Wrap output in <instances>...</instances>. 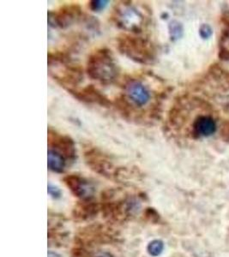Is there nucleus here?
<instances>
[{
	"mask_svg": "<svg viewBox=\"0 0 229 257\" xmlns=\"http://www.w3.org/2000/svg\"><path fill=\"white\" fill-rule=\"evenodd\" d=\"M77 257H113V255L106 251H99L96 252H84L83 254L82 253H79L77 254Z\"/></svg>",
	"mask_w": 229,
	"mask_h": 257,
	"instance_id": "2eb2a0df",
	"label": "nucleus"
},
{
	"mask_svg": "<svg viewBox=\"0 0 229 257\" xmlns=\"http://www.w3.org/2000/svg\"><path fill=\"white\" fill-rule=\"evenodd\" d=\"M213 35V30L211 26L209 24H203L200 26L199 35L201 38L203 40H208Z\"/></svg>",
	"mask_w": 229,
	"mask_h": 257,
	"instance_id": "4468645a",
	"label": "nucleus"
},
{
	"mask_svg": "<svg viewBox=\"0 0 229 257\" xmlns=\"http://www.w3.org/2000/svg\"><path fill=\"white\" fill-rule=\"evenodd\" d=\"M64 181L71 192L78 198L87 201L94 196V186L85 178L72 174L65 177Z\"/></svg>",
	"mask_w": 229,
	"mask_h": 257,
	"instance_id": "423d86ee",
	"label": "nucleus"
},
{
	"mask_svg": "<svg viewBox=\"0 0 229 257\" xmlns=\"http://www.w3.org/2000/svg\"><path fill=\"white\" fill-rule=\"evenodd\" d=\"M119 49L129 59L140 64H151L156 59L152 43L146 39L122 35L118 40Z\"/></svg>",
	"mask_w": 229,
	"mask_h": 257,
	"instance_id": "f03ea898",
	"label": "nucleus"
},
{
	"mask_svg": "<svg viewBox=\"0 0 229 257\" xmlns=\"http://www.w3.org/2000/svg\"><path fill=\"white\" fill-rule=\"evenodd\" d=\"M164 249V243L161 240H154L149 243L147 247L148 253L151 256H158Z\"/></svg>",
	"mask_w": 229,
	"mask_h": 257,
	"instance_id": "f8f14e48",
	"label": "nucleus"
},
{
	"mask_svg": "<svg viewBox=\"0 0 229 257\" xmlns=\"http://www.w3.org/2000/svg\"><path fill=\"white\" fill-rule=\"evenodd\" d=\"M128 99L137 106L142 107L150 100V92L147 87L139 81H132L126 87Z\"/></svg>",
	"mask_w": 229,
	"mask_h": 257,
	"instance_id": "0eeeda50",
	"label": "nucleus"
},
{
	"mask_svg": "<svg viewBox=\"0 0 229 257\" xmlns=\"http://www.w3.org/2000/svg\"><path fill=\"white\" fill-rule=\"evenodd\" d=\"M71 92V94H75V96L81 100L83 101H88V102H96L101 105H106L108 104V101L106 98H104L101 94L97 92L93 87H89L84 88L83 90L81 92H76L74 90H69Z\"/></svg>",
	"mask_w": 229,
	"mask_h": 257,
	"instance_id": "1a4fd4ad",
	"label": "nucleus"
},
{
	"mask_svg": "<svg viewBox=\"0 0 229 257\" xmlns=\"http://www.w3.org/2000/svg\"><path fill=\"white\" fill-rule=\"evenodd\" d=\"M80 16L81 9L78 6H65L59 12H48V24L53 28L65 29L75 23Z\"/></svg>",
	"mask_w": 229,
	"mask_h": 257,
	"instance_id": "20e7f679",
	"label": "nucleus"
},
{
	"mask_svg": "<svg viewBox=\"0 0 229 257\" xmlns=\"http://www.w3.org/2000/svg\"><path fill=\"white\" fill-rule=\"evenodd\" d=\"M107 0H93L89 3V7L93 12H100L106 8L108 5Z\"/></svg>",
	"mask_w": 229,
	"mask_h": 257,
	"instance_id": "ddd939ff",
	"label": "nucleus"
},
{
	"mask_svg": "<svg viewBox=\"0 0 229 257\" xmlns=\"http://www.w3.org/2000/svg\"><path fill=\"white\" fill-rule=\"evenodd\" d=\"M48 257H60L59 254H57L55 252L49 251L48 252Z\"/></svg>",
	"mask_w": 229,
	"mask_h": 257,
	"instance_id": "a211bd4d",
	"label": "nucleus"
},
{
	"mask_svg": "<svg viewBox=\"0 0 229 257\" xmlns=\"http://www.w3.org/2000/svg\"><path fill=\"white\" fill-rule=\"evenodd\" d=\"M47 165L48 168L54 173H64L66 167L65 157L56 150L49 149L47 152Z\"/></svg>",
	"mask_w": 229,
	"mask_h": 257,
	"instance_id": "9d476101",
	"label": "nucleus"
},
{
	"mask_svg": "<svg viewBox=\"0 0 229 257\" xmlns=\"http://www.w3.org/2000/svg\"><path fill=\"white\" fill-rule=\"evenodd\" d=\"M48 193L50 194L51 196H53V198H59L61 196V191L59 190V188L49 184L48 185Z\"/></svg>",
	"mask_w": 229,
	"mask_h": 257,
	"instance_id": "dca6fc26",
	"label": "nucleus"
},
{
	"mask_svg": "<svg viewBox=\"0 0 229 257\" xmlns=\"http://www.w3.org/2000/svg\"><path fill=\"white\" fill-rule=\"evenodd\" d=\"M87 73L91 79L102 84H111L119 76V69L111 51L100 49L89 56Z\"/></svg>",
	"mask_w": 229,
	"mask_h": 257,
	"instance_id": "f257e3e1",
	"label": "nucleus"
},
{
	"mask_svg": "<svg viewBox=\"0 0 229 257\" xmlns=\"http://www.w3.org/2000/svg\"><path fill=\"white\" fill-rule=\"evenodd\" d=\"M114 20L121 29L133 33L142 32L144 24V15L130 5H122L116 10Z\"/></svg>",
	"mask_w": 229,
	"mask_h": 257,
	"instance_id": "7ed1b4c3",
	"label": "nucleus"
},
{
	"mask_svg": "<svg viewBox=\"0 0 229 257\" xmlns=\"http://www.w3.org/2000/svg\"><path fill=\"white\" fill-rule=\"evenodd\" d=\"M220 136L223 138L225 142H229V122H225L221 127Z\"/></svg>",
	"mask_w": 229,
	"mask_h": 257,
	"instance_id": "f3484780",
	"label": "nucleus"
},
{
	"mask_svg": "<svg viewBox=\"0 0 229 257\" xmlns=\"http://www.w3.org/2000/svg\"><path fill=\"white\" fill-rule=\"evenodd\" d=\"M217 125L213 117L208 115H201L194 120L192 134L195 138H208L216 132Z\"/></svg>",
	"mask_w": 229,
	"mask_h": 257,
	"instance_id": "6e6552de",
	"label": "nucleus"
},
{
	"mask_svg": "<svg viewBox=\"0 0 229 257\" xmlns=\"http://www.w3.org/2000/svg\"><path fill=\"white\" fill-rule=\"evenodd\" d=\"M168 33L171 41H177L181 39L184 35V28L179 21L173 20L168 24Z\"/></svg>",
	"mask_w": 229,
	"mask_h": 257,
	"instance_id": "9b49d317",
	"label": "nucleus"
},
{
	"mask_svg": "<svg viewBox=\"0 0 229 257\" xmlns=\"http://www.w3.org/2000/svg\"><path fill=\"white\" fill-rule=\"evenodd\" d=\"M48 145L50 149H54L65 158L74 161L76 158V147L73 140L68 136H63L54 131H48Z\"/></svg>",
	"mask_w": 229,
	"mask_h": 257,
	"instance_id": "39448f33",
	"label": "nucleus"
}]
</instances>
